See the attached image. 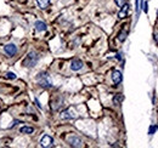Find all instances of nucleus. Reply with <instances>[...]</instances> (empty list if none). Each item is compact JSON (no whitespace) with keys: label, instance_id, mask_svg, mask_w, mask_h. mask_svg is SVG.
I'll return each instance as SVG.
<instances>
[{"label":"nucleus","instance_id":"1a4fd4ad","mask_svg":"<svg viewBox=\"0 0 158 148\" xmlns=\"http://www.w3.org/2000/svg\"><path fill=\"white\" fill-rule=\"evenodd\" d=\"M128 11H129V5H128V4H124V5L122 6V10L119 11L118 17L119 18H125L127 15H128Z\"/></svg>","mask_w":158,"mask_h":148},{"label":"nucleus","instance_id":"39448f33","mask_svg":"<svg viewBox=\"0 0 158 148\" xmlns=\"http://www.w3.org/2000/svg\"><path fill=\"white\" fill-rule=\"evenodd\" d=\"M40 146L41 147H52L54 146V138L51 137V136H49V135H45V136H43L41 137V140H40Z\"/></svg>","mask_w":158,"mask_h":148},{"label":"nucleus","instance_id":"f8f14e48","mask_svg":"<svg viewBox=\"0 0 158 148\" xmlns=\"http://www.w3.org/2000/svg\"><path fill=\"white\" fill-rule=\"evenodd\" d=\"M37 4L39 5L40 9H46L50 4V0H37Z\"/></svg>","mask_w":158,"mask_h":148},{"label":"nucleus","instance_id":"7ed1b4c3","mask_svg":"<svg viewBox=\"0 0 158 148\" xmlns=\"http://www.w3.org/2000/svg\"><path fill=\"white\" fill-rule=\"evenodd\" d=\"M78 115H77V113L74 112L73 108H68V109H66V111H63L61 113V119H63V120H72V119H76Z\"/></svg>","mask_w":158,"mask_h":148},{"label":"nucleus","instance_id":"6ab92c4d","mask_svg":"<svg viewBox=\"0 0 158 148\" xmlns=\"http://www.w3.org/2000/svg\"><path fill=\"white\" fill-rule=\"evenodd\" d=\"M142 6H143V11H145V12H147V2H146V1H143V2H142Z\"/></svg>","mask_w":158,"mask_h":148},{"label":"nucleus","instance_id":"0eeeda50","mask_svg":"<svg viewBox=\"0 0 158 148\" xmlns=\"http://www.w3.org/2000/svg\"><path fill=\"white\" fill-rule=\"evenodd\" d=\"M83 66H84L83 61H80V60H73L72 63H71V69L74 71V72H77V71H80L83 68Z\"/></svg>","mask_w":158,"mask_h":148},{"label":"nucleus","instance_id":"9b49d317","mask_svg":"<svg viewBox=\"0 0 158 148\" xmlns=\"http://www.w3.org/2000/svg\"><path fill=\"white\" fill-rule=\"evenodd\" d=\"M127 35H128V29H127V28H123V29L120 31V33L118 34V40L123 43V41L127 39Z\"/></svg>","mask_w":158,"mask_h":148},{"label":"nucleus","instance_id":"423d86ee","mask_svg":"<svg viewBox=\"0 0 158 148\" xmlns=\"http://www.w3.org/2000/svg\"><path fill=\"white\" fill-rule=\"evenodd\" d=\"M4 51L9 56H14L17 52V46L15 44H7V45L4 46Z\"/></svg>","mask_w":158,"mask_h":148},{"label":"nucleus","instance_id":"ddd939ff","mask_svg":"<svg viewBox=\"0 0 158 148\" xmlns=\"http://www.w3.org/2000/svg\"><path fill=\"white\" fill-rule=\"evenodd\" d=\"M122 101H123V96H122V93H117V95L113 97V103H114L116 106L120 105Z\"/></svg>","mask_w":158,"mask_h":148},{"label":"nucleus","instance_id":"4468645a","mask_svg":"<svg viewBox=\"0 0 158 148\" xmlns=\"http://www.w3.org/2000/svg\"><path fill=\"white\" fill-rule=\"evenodd\" d=\"M22 134H32L33 131H34V129L33 128H29V126H23V128H21V130H20Z\"/></svg>","mask_w":158,"mask_h":148},{"label":"nucleus","instance_id":"f03ea898","mask_svg":"<svg viewBox=\"0 0 158 148\" xmlns=\"http://www.w3.org/2000/svg\"><path fill=\"white\" fill-rule=\"evenodd\" d=\"M37 81L41 88H45V89H49L52 86V83H51V79L49 76L48 73H40L38 76H37Z\"/></svg>","mask_w":158,"mask_h":148},{"label":"nucleus","instance_id":"20e7f679","mask_svg":"<svg viewBox=\"0 0 158 148\" xmlns=\"http://www.w3.org/2000/svg\"><path fill=\"white\" fill-rule=\"evenodd\" d=\"M67 141H68V143H69L72 147H81V146H83V142H81L80 137L76 136V135L68 136V137H67Z\"/></svg>","mask_w":158,"mask_h":148},{"label":"nucleus","instance_id":"f257e3e1","mask_svg":"<svg viewBox=\"0 0 158 148\" xmlns=\"http://www.w3.org/2000/svg\"><path fill=\"white\" fill-rule=\"evenodd\" d=\"M38 61H39V54L32 51V52H29L28 56L23 60V66H26L28 68H32V67H34L37 64Z\"/></svg>","mask_w":158,"mask_h":148},{"label":"nucleus","instance_id":"2eb2a0df","mask_svg":"<svg viewBox=\"0 0 158 148\" xmlns=\"http://www.w3.org/2000/svg\"><path fill=\"white\" fill-rule=\"evenodd\" d=\"M141 1L142 0H136V14H140V9H141Z\"/></svg>","mask_w":158,"mask_h":148},{"label":"nucleus","instance_id":"a211bd4d","mask_svg":"<svg viewBox=\"0 0 158 148\" xmlns=\"http://www.w3.org/2000/svg\"><path fill=\"white\" fill-rule=\"evenodd\" d=\"M157 129H158V126H153V125H152V126L150 128V131H148V134H150V135H152V134H153V132H155V131H156Z\"/></svg>","mask_w":158,"mask_h":148},{"label":"nucleus","instance_id":"dca6fc26","mask_svg":"<svg viewBox=\"0 0 158 148\" xmlns=\"http://www.w3.org/2000/svg\"><path fill=\"white\" fill-rule=\"evenodd\" d=\"M114 1H116V4L118 5L119 7H122V6H123V5L127 2V0H114Z\"/></svg>","mask_w":158,"mask_h":148},{"label":"nucleus","instance_id":"6e6552de","mask_svg":"<svg viewBox=\"0 0 158 148\" xmlns=\"http://www.w3.org/2000/svg\"><path fill=\"white\" fill-rule=\"evenodd\" d=\"M122 79H123V75H122V73L119 71H114L112 73V80H113V83L116 85H118V84L122 83Z\"/></svg>","mask_w":158,"mask_h":148},{"label":"nucleus","instance_id":"f3484780","mask_svg":"<svg viewBox=\"0 0 158 148\" xmlns=\"http://www.w3.org/2000/svg\"><path fill=\"white\" fill-rule=\"evenodd\" d=\"M6 78H7V79H16V74L9 72V73L6 74Z\"/></svg>","mask_w":158,"mask_h":148},{"label":"nucleus","instance_id":"9d476101","mask_svg":"<svg viewBox=\"0 0 158 148\" xmlns=\"http://www.w3.org/2000/svg\"><path fill=\"white\" fill-rule=\"evenodd\" d=\"M34 27H35V29H37L38 32H44V31L46 29V24H45L44 22H41V21H37L35 24H34Z\"/></svg>","mask_w":158,"mask_h":148}]
</instances>
